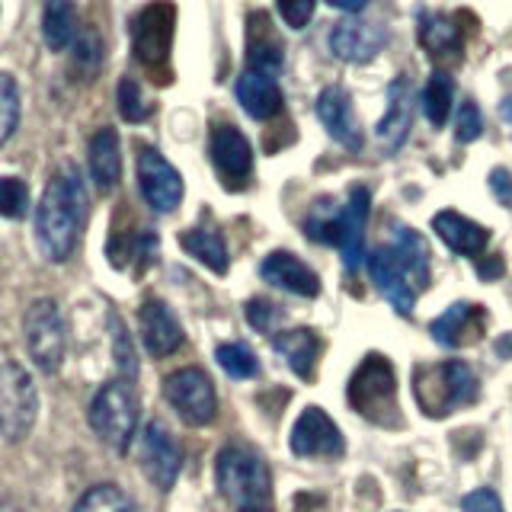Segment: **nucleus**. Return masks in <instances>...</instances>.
<instances>
[{"label":"nucleus","mask_w":512,"mask_h":512,"mask_svg":"<svg viewBox=\"0 0 512 512\" xmlns=\"http://www.w3.org/2000/svg\"><path fill=\"white\" fill-rule=\"evenodd\" d=\"M215 362L221 365V372L231 375V378H253V375H260V362H256V356L244 343H221L215 349Z\"/></svg>","instance_id":"nucleus-34"},{"label":"nucleus","mask_w":512,"mask_h":512,"mask_svg":"<svg viewBox=\"0 0 512 512\" xmlns=\"http://www.w3.org/2000/svg\"><path fill=\"white\" fill-rule=\"evenodd\" d=\"M413 397L429 420L455 413L464 404H474L477 397V375L468 362H436V365H416L413 372Z\"/></svg>","instance_id":"nucleus-2"},{"label":"nucleus","mask_w":512,"mask_h":512,"mask_svg":"<svg viewBox=\"0 0 512 512\" xmlns=\"http://www.w3.org/2000/svg\"><path fill=\"white\" fill-rule=\"evenodd\" d=\"M23 340L36 368H42L45 375L58 372L64 359V346H68V330H64V317L52 298H39L29 304V311L23 317Z\"/></svg>","instance_id":"nucleus-6"},{"label":"nucleus","mask_w":512,"mask_h":512,"mask_svg":"<svg viewBox=\"0 0 512 512\" xmlns=\"http://www.w3.org/2000/svg\"><path fill=\"white\" fill-rule=\"evenodd\" d=\"M349 404L362 413L368 423L378 426H400V404H397V375L388 356H365L356 375L349 381Z\"/></svg>","instance_id":"nucleus-4"},{"label":"nucleus","mask_w":512,"mask_h":512,"mask_svg":"<svg viewBox=\"0 0 512 512\" xmlns=\"http://www.w3.org/2000/svg\"><path fill=\"white\" fill-rule=\"evenodd\" d=\"M138 189L157 215H170L183 202V176L157 148L138 154Z\"/></svg>","instance_id":"nucleus-10"},{"label":"nucleus","mask_w":512,"mask_h":512,"mask_svg":"<svg viewBox=\"0 0 512 512\" xmlns=\"http://www.w3.org/2000/svg\"><path fill=\"white\" fill-rule=\"evenodd\" d=\"M317 116L324 122V128L330 132L333 141H340L343 148L349 151H359L362 148V125H359V116L356 109H352V100L349 93L340 87V84H330L320 90L317 96Z\"/></svg>","instance_id":"nucleus-15"},{"label":"nucleus","mask_w":512,"mask_h":512,"mask_svg":"<svg viewBox=\"0 0 512 512\" xmlns=\"http://www.w3.org/2000/svg\"><path fill=\"white\" fill-rule=\"evenodd\" d=\"M314 0H295V4H279V16L292 26V29H304L308 20L314 16Z\"/></svg>","instance_id":"nucleus-43"},{"label":"nucleus","mask_w":512,"mask_h":512,"mask_svg":"<svg viewBox=\"0 0 512 512\" xmlns=\"http://www.w3.org/2000/svg\"><path fill=\"white\" fill-rule=\"evenodd\" d=\"M368 212H372V192L365 186H352L346 205H343V228H340V253H343V266L349 272H356L362 256H365V224Z\"/></svg>","instance_id":"nucleus-20"},{"label":"nucleus","mask_w":512,"mask_h":512,"mask_svg":"<svg viewBox=\"0 0 512 512\" xmlns=\"http://www.w3.org/2000/svg\"><path fill=\"white\" fill-rule=\"evenodd\" d=\"M74 512H141L138 503L116 484H96L77 500Z\"/></svg>","instance_id":"nucleus-32"},{"label":"nucleus","mask_w":512,"mask_h":512,"mask_svg":"<svg viewBox=\"0 0 512 512\" xmlns=\"http://www.w3.org/2000/svg\"><path fill=\"white\" fill-rule=\"evenodd\" d=\"M240 512H269V506H250V509H240Z\"/></svg>","instance_id":"nucleus-47"},{"label":"nucleus","mask_w":512,"mask_h":512,"mask_svg":"<svg viewBox=\"0 0 512 512\" xmlns=\"http://www.w3.org/2000/svg\"><path fill=\"white\" fill-rule=\"evenodd\" d=\"M138 455H141V468L154 487L170 490L176 484V477H180V448H176V439L160 420H151L144 426Z\"/></svg>","instance_id":"nucleus-11"},{"label":"nucleus","mask_w":512,"mask_h":512,"mask_svg":"<svg viewBox=\"0 0 512 512\" xmlns=\"http://www.w3.org/2000/svg\"><path fill=\"white\" fill-rule=\"evenodd\" d=\"M477 272H480V276H484V279H496V276H503V260H500V256H493L490 263H480V266H477Z\"/></svg>","instance_id":"nucleus-45"},{"label":"nucleus","mask_w":512,"mask_h":512,"mask_svg":"<svg viewBox=\"0 0 512 512\" xmlns=\"http://www.w3.org/2000/svg\"><path fill=\"white\" fill-rule=\"evenodd\" d=\"M180 247L192 256V260H199L202 266L218 272V276L228 272V247H224V240L215 228H192V231L180 234Z\"/></svg>","instance_id":"nucleus-27"},{"label":"nucleus","mask_w":512,"mask_h":512,"mask_svg":"<svg viewBox=\"0 0 512 512\" xmlns=\"http://www.w3.org/2000/svg\"><path fill=\"white\" fill-rule=\"evenodd\" d=\"M410 125H413V80L397 74L388 84V106H384V116L378 119L375 138L381 148L397 151L407 141Z\"/></svg>","instance_id":"nucleus-17"},{"label":"nucleus","mask_w":512,"mask_h":512,"mask_svg":"<svg viewBox=\"0 0 512 512\" xmlns=\"http://www.w3.org/2000/svg\"><path fill=\"white\" fill-rule=\"evenodd\" d=\"M420 42L432 55L461 52V26L445 13H423L420 20Z\"/></svg>","instance_id":"nucleus-29"},{"label":"nucleus","mask_w":512,"mask_h":512,"mask_svg":"<svg viewBox=\"0 0 512 512\" xmlns=\"http://www.w3.org/2000/svg\"><path fill=\"white\" fill-rule=\"evenodd\" d=\"M384 42H388V32L375 20H340L327 36L330 52L352 64L372 61L381 52Z\"/></svg>","instance_id":"nucleus-14"},{"label":"nucleus","mask_w":512,"mask_h":512,"mask_svg":"<svg viewBox=\"0 0 512 512\" xmlns=\"http://www.w3.org/2000/svg\"><path fill=\"white\" fill-rule=\"evenodd\" d=\"M237 103L244 106L250 119H272L282 109V90L276 77L244 71L237 77Z\"/></svg>","instance_id":"nucleus-25"},{"label":"nucleus","mask_w":512,"mask_h":512,"mask_svg":"<svg viewBox=\"0 0 512 512\" xmlns=\"http://www.w3.org/2000/svg\"><path fill=\"white\" fill-rule=\"evenodd\" d=\"M119 112L128 122H144L151 116V103L141 96V87L135 77H122L119 80Z\"/></svg>","instance_id":"nucleus-37"},{"label":"nucleus","mask_w":512,"mask_h":512,"mask_svg":"<svg viewBox=\"0 0 512 512\" xmlns=\"http://www.w3.org/2000/svg\"><path fill=\"white\" fill-rule=\"evenodd\" d=\"M138 416H141L138 394L125 378L106 381L90 400V426L116 452H128L138 429Z\"/></svg>","instance_id":"nucleus-5"},{"label":"nucleus","mask_w":512,"mask_h":512,"mask_svg":"<svg viewBox=\"0 0 512 512\" xmlns=\"http://www.w3.org/2000/svg\"><path fill=\"white\" fill-rule=\"evenodd\" d=\"M336 10H346V13H362L365 10V0H333Z\"/></svg>","instance_id":"nucleus-46"},{"label":"nucleus","mask_w":512,"mask_h":512,"mask_svg":"<svg viewBox=\"0 0 512 512\" xmlns=\"http://www.w3.org/2000/svg\"><path fill=\"white\" fill-rule=\"evenodd\" d=\"M432 231L442 237V244L448 250L461 256H480L490 244V231L458 212H439L432 218Z\"/></svg>","instance_id":"nucleus-23"},{"label":"nucleus","mask_w":512,"mask_h":512,"mask_svg":"<svg viewBox=\"0 0 512 512\" xmlns=\"http://www.w3.org/2000/svg\"><path fill=\"white\" fill-rule=\"evenodd\" d=\"M368 272H372V279L378 285V292L391 301V308L397 314H410L413 304H416V288L410 282V276L400 266L394 247H378L368 256Z\"/></svg>","instance_id":"nucleus-18"},{"label":"nucleus","mask_w":512,"mask_h":512,"mask_svg":"<svg viewBox=\"0 0 512 512\" xmlns=\"http://www.w3.org/2000/svg\"><path fill=\"white\" fill-rule=\"evenodd\" d=\"M20 125V90L13 74H0V144H7Z\"/></svg>","instance_id":"nucleus-35"},{"label":"nucleus","mask_w":512,"mask_h":512,"mask_svg":"<svg viewBox=\"0 0 512 512\" xmlns=\"http://www.w3.org/2000/svg\"><path fill=\"white\" fill-rule=\"evenodd\" d=\"M215 480L224 500L237 503L240 509L266 506L272 496V477L266 461L250 445H228L218 452Z\"/></svg>","instance_id":"nucleus-3"},{"label":"nucleus","mask_w":512,"mask_h":512,"mask_svg":"<svg viewBox=\"0 0 512 512\" xmlns=\"http://www.w3.org/2000/svg\"><path fill=\"white\" fill-rule=\"evenodd\" d=\"M343 432L320 407H308L292 429V452L301 458H340L343 455Z\"/></svg>","instance_id":"nucleus-12"},{"label":"nucleus","mask_w":512,"mask_h":512,"mask_svg":"<svg viewBox=\"0 0 512 512\" xmlns=\"http://www.w3.org/2000/svg\"><path fill=\"white\" fill-rule=\"evenodd\" d=\"M279 320H282V311H279L272 301H266V298H253V301H247V324H250V327L263 330V333H272V330H276Z\"/></svg>","instance_id":"nucleus-40"},{"label":"nucleus","mask_w":512,"mask_h":512,"mask_svg":"<svg viewBox=\"0 0 512 512\" xmlns=\"http://www.w3.org/2000/svg\"><path fill=\"white\" fill-rule=\"evenodd\" d=\"M272 349L288 362V368H292L298 378H314L324 343H320V336L314 330L298 327V330H282L272 336Z\"/></svg>","instance_id":"nucleus-24"},{"label":"nucleus","mask_w":512,"mask_h":512,"mask_svg":"<svg viewBox=\"0 0 512 512\" xmlns=\"http://www.w3.org/2000/svg\"><path fill=\"white\" fill-rule=\"evenodd\" d=\"M340 228H343V205L336 199H317L308 218H304V234L317 240V244H340Z\"/></svg>","instance_id":"nucleus-30"},{"label":"nucleus","mask_w":512,"mask_h":512,"mask_svg":"<svg viewBox=\"0 0 512 512\" xmlns=\"http://www.w3.org/2000/svg\"><path fill=\"white\" fill-rule=\"evenodd\" d=\"M394 253L404 272L410 276L413 288H426L429 285V247L426 240L420 237V231L413 228H404V224H397V234H394Z\"/></svg>","instance_id":"nucleus-26"},{"label":"nucleus","mask_w":512,"mask_h":512,"mask_svg":"<svg viewBox=\"0 0 512 512\" xmlns=\"http://www.w3.org/2000/svg\"><path fill=\"white\" fill-rule=\"evenodd\" d=\"M106 52H103V42L100 36H96L93 29H84L74 42V68H80L87 77H93L96 71H100Z\"/></svg>","instance_id":"nucleus-36"},{"label":"nucleus","mask_w":512,"mask_h":512,"mask_svg":"<svg viewBox=\"0 0 512 512\" xmlns=\"http://www.w3.org/2000/svg\"><path fill=\"white\" fill-rule=\"evenodd\" d=\"M0 410H4V439H26L39 413V394L36 384H32V375L10 356L4 359V375H0Z\"/></svg>","instance_id":"nucleus-7"},{"label":"nucleus","mask_w":512,"mask_h":512,"mask_svg":"<svg viewBox=\"0 0 512 512\" xmlns=\"http://www.w3.org/2000/svg\"><path fill=\"white\" fill-rule=\"evenodd\" d=\"M487 330V311L474 301H458L452 308H445L436 320H432V340L445 349L458 346H474Z\"/></svg>","instance_id":"nucleus-13"},{"label":"nucleus","mask_w":512,"mask_h":512,"mask_svg":"<svg viewBox=\"0 0 512 512\" xmlns=\"http://www.w3.org/2000/svg\"><path fill=\"white\" fill-rule=\"evenodd\" d=\"M29 208V186L16 176H4L0 183V212L7 218H23Z\"/></svg>","instance_id":"nucleus-38"},{"label":"nucleus","mask_w":512,"mask_h":512,"mask_svg":"<svg viewBox=\"0 0 512 512\" xmlns=\"http://www.w3.org/2000/svg\"><path fill=\"white\" fill-rule=\"evenodd\" d=\"M215 160V170L224 176V183L240 186L253 170V148L247 135L237 125H215L212 128V144H208Z\"/></svg>","instance_id":"nucleus-16"},{"label":"nucleus","mask_w":512,"mask_h":512,"mask_svg":"<svg viewBox=\"0 0 512 512\" xmlns=\"http://www.w3.org/2000/svg\"><path fill=\"white\" fill-rule=\"evenodd\" d=\"M87 218V186L74 164H64L48 180L36 208V244L45 260L64 263L77 247L80 228Z\"/></svg>","instance_id":"nucleus-1"},{"label":"nucleus","mask_w":512,"mask_h":512,"mask_svg":"<svg viewBox=\"0 0 512 512\" xmlns=\"http://www.w3.org/2000/svg\"><path fill=\"white\" fill-rule=\"evenodd\" d=\"M87 164H90V176L100 192H112L122 180V148H119V135L116 128L103 125L100 132L90 138L87 148Z\"/></svg>","instance_id":"nucleus-22"},{"label":"nucleus","mask_w":512,"mask_h":512,"mask_svg":"<svg viewBox=\"0 0 512 512\" xmlns=\"http://www.w3.org/2000/svg\"><path fill=\"white\" fill-rule=\"evenodd\" d=\"M112 330H116V359H119V368L128 375V378H135L138 375V362H135V349H132V340L125 336L122 324H119V317H112Z\"/></svg>","instance_id":"nucleus-42"},{"label":"nucleus","mask_w":512,"mask_h":512,"mask_svg":"<svg viewBox=\"0 0 512 512\" xmlns=\"http://www.w3.org/2000/svg\"><path fill=\"white\" fill-rule=\"evenodd\" d=\"M260 276L269 285L282 288V292H292V295H301V298H317L320 295L317 272L308 263H301L298 256L288 253V250L269 253L263 260V266H260Z\"/></svg>","instance_id":"nucleus-21"},{"label":"nucleus","mask_w":512,"mask_h":512,"mask_svg":"<svg viewBox=\"0 0 512 512\" xmlns=\"http://www.w3.org/2000/svg\"><path fill=\"white\" fill-rule=\"evenodd\" d=\"M42 32H45V45L52 52H64L68 45L77 42V7L64 4V0H52L42 10Z\"/></svg>","instance_id":"nucleus-28"},{"label":"nucleus","mask_w":512,"mask_h":512,"mask_svg":"<svg viewBox=\"0 0 512 512\" xmlns=\"http://www.w3.org/2000/svg\"><path fill=\"white\" fill-rule=\"evenodd\" d=\"M480 132H484V119H480V109L477 103L471 100H464L461 109H458V122H455V138L461 144H471L480 138Z\"/></svg>","instance_id":"nucleus-39"},{"label":"nucleus","mask_w":512,"mask_h":512,"mask_svg":"<svg viewBox=\"0 0 512 512\" xmlns=\"http://www.w3.org/2000/svg\"><path fill=\"white\" fill-rule=\"evenodd\" d=\"M138 327H141V343L151 352L154 359H164L183 343V327L180 320L173 317L160 298H148L138 311Z\"/></svg>","instance_id":"nucleus-19"},{"label":"nucleus","mask_w":512,"mask_h":512,"mask_svg":"<svg viewBox=\"0 0 512 512\" xmlns=\"http://www.w3.org/2000/svg\"><path fill=\"white\" fill-rule=\"evenodd\" d=\"M452 103H455V80L452 74H445V71H432L429 77V84L423 90V109H426V119L442 128L445 119H448V112H452Z\"/></svg>","instance_id":"nucleus-31"},{"label":"nucleus","mask_w":512,"mask_h":512,"mask_svg":"<svg viewBox=\"0 0 512 512\" xmlns=\"http://www.w3.org/2000/svg\"><path fill=\"white\" fill-rule=\"evenodd\" d=\"M173 26H176V10L170 4H154L144 7L135 23H132V45L135 58L144 68H167L170 48H173Z\"/></svg>","instance_id":"nucleus-9"},{"label":"nucleus","mask_w":512,"mask_h":512,"mask_svg":"<svg viewBox=\"0 0 512 512\" xmlns=\"http://www.w3.org/2000/svg\"><path fill=\"white\" fill-rule=\"evenodd\" d=\"M461 509H464V512H506V509H503V500H500V493L490 490V487L471 490V493L461 500Z\"/></svg>","instance_id":"nucleus-41"},{"label":"nucleus","mask_w":512,"mask_h":512,"mask_svg":"<svg viewBox=\"0 0 512 512\" xmlns=\"http://www.w3.org/2000/svg\"><path fill=\"white\" fill-rule=\"evenodd\" d=\"M490 189H493V196L500 199L506 208H512V173L503 170V167H496L490 173Z\"/></svg>","instance_id":"nucleus-44"},{"label":"nucleus","mask_w":512,"mask_h":512,"mask_svg":"<svg viewBox=\"0 0 512 512\" xmlns=\"http://www.w3.org/2000/svg\"><path fill=\"white\" fill-rule=\"evenodd\" d=\"M164 397H167V404L180 413V420L189 426H208L218 413L215 384L202 368H180V372L167 375Z\"/></svg>","instance_id":"nucleus-8"},{"label":"nucleus","mask_w":512,"mask_h":512,"mask_svg":"<svg viewBox=\"0 0 512 512\" xmlns=\"http://www.w3.org/2000/svg\"><path fill=\"white\" fill-rule=\"evenodd\" d=\"M282 64H285L282 42H276L272 36H253V32H250V45H247V71L266 74V77H279Z\"/></svg>","instance_id":"nucleus-33"},{"label":"nucleus","mask_w":512,"mask_h":512,"mask_svg":"<svg viewBox=\"0 0 512 512\" xmlns=\"http://www.w3.org/2000/svg\"><path fill=\"white\" fill-rule=\"evenodd\" d=\"M4 512H20V509H13V506H4Z\"/></svg>","instance_id":"nucleus-48"}]
</instances>
